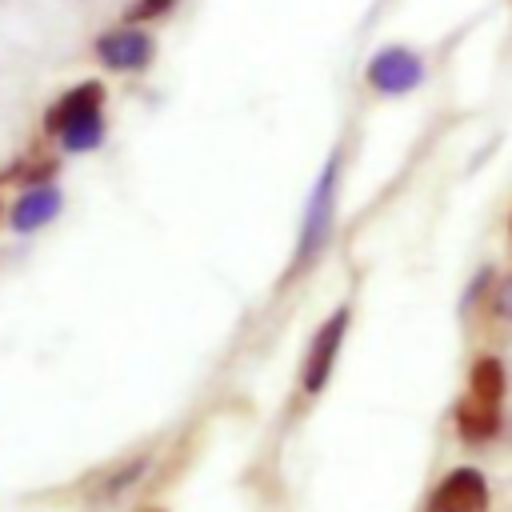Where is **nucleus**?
Wrapping results in <instances>:
<instances>
[{
  "instance_id": "nucleus-1",
  "label": "nucleus",
  "mask_w": 512,
  "mask_h": 512,
  "mask_svg": "<svg viewBox=\"0 0 512 512\" xmlns=\"http://www.w3.org/2000/svg\"><path fill=\"white\" fill-rule=\"evenodd\" d=\"M340 148L324 160L316 184H312V196L304 204V216H300V236H296V252H292V264H288V280L304 276L320 256L324 248L332 244V232H336V204H340Z\"/></svg>"
},
{
  "instance_id": "nucleus-2",
  "label": "nucleus",
  "mask_w": 512,
  "mask_h": 512,
  "mask_svg": "<svg viewBox=\"0 0 512 512\" xmlns=\"http://www.w3.org/2000/svg\"><path fill=\"white\" fill-rule=\"evenodd\" d=\"M424 76H428L424 56L404 48V44H384L364 64V84L376 96H408V92H416L424 84Z\"/></svg>"
},
{
  "instance_id": "nucleus-3",
  "label": "nucleus",
  "mask_w": 512,
  "mask_h": 512,
  "mask_svg": "<svg viewBox=\"0 0 512 512\" xmlns=\"http://www.w3.org/2000/svg\"><path fill=\"white\" fill-rule=\"evenodd\" d=\"M96 60L108 72H144L156 60V40L140 24H120L96 36Z\"/></svg>"
},
{
  "instance_id": "nucleus-4",
  "label": "nucleus",
  "mask_w": 512,
  "mask_h": 512,
  "mask_svg": "<svg viewBox=\"0 0 512 512\" xmlns=\"http://www.w3.org/2000/svg\"><path fill=\"white\" fill-rule=\"evenodd\" d=\"M348 320H352V308L340 304V308L316 328V336H312V344H308V356H304V392H308V396H320V392H324V384H328V376H332V364H336V352H340V344H344Z\"/></svg>"
},
{
  "instance_id": "nucleus-5",
  "label": "nucleus",
  "mask_w": 512,
  "mask_h": 512,
  "mask_svg": "<svg viewBox=\"0 0 512 512\" xmlns=\"http://www.w3.org/2000/svg\"><path fill=\"white\" fill-rule=\"evenodd\" d=\"M428 512H488V480L476 468H452L428 496Z\"/></svg>"
},
{
  "instance_id": "nucleus-6",
  "label": "nucleus",
  "mask_w": 512,
  "mask_h": 512,
  "mask_svg": "<svg viewBox=\"0 0 512 512\" xmlns=\"http://www.w3.org/2000/svg\"><path fill=\"white\" fill-rule=\"evenodd\" d=\"M100 112H104V84H100V80H80L76 88H68V92L48 108L44 128H48L52 136H60L68 124L88 120V116H100Z\"/></svg>"
},
{
  "instance_id": "nucleus-7",
  "label": "nucleus",
  "mask_w": 512,
  "mask_h": 512,
  "mask_svg": "<svg viewBox=\"0 0 512 512\" xmlns=\"http://www.w3.org/2000/svg\"><path fill=\"white\" fill-rule=\"evenodd\" d=\"M456 432L468 444H488L500 432V400H484V396L468 392L456 404Z\"/></svg>"
},
{
  "instance_id": "nucleus-8",
  "label": "nucleus",
  "mask_w": 512,
  "mask_h": 512,
  "mask_svg": "<svg viewBox=\"0 0 512 512\" xmlns=\"http://www.w3.org/2000/svg\"><path fill=\"white\" fill-rule=\"evenodd\" d=\"M56 212H60V192L48 188V184H36V188H28V192L16 200V208H12V228H16V232H36V228L48 224Z\"/></svg>"
},
{
  "instance_id": "nucleus-9",
  "label": "nucleus",
  "mask_w": 512,
  "mask_h": 512,
  "mask_svg": "<svg viewBox=\"0 0 512 512\" xmlns=\"http://www.w3.org/2000/svg\"><path fill=\"white\" fill-rule=\"evenodd\" d=\"M504 364L496 356H484L472 364V376H468V392L484 396V400H504Z\"/></svg>"
},
{
  "instance_id": "nucleus-10",
  "label": "nucleus",
  "mask_w": 512,
  "mask_h": 512,
  "mask_svg": "<svg viewBox=\"0 0 512 512\" xmlns=\"http://www.w3.org/2000/svg\"><path fill=\"white\" fill-rule=\"evenodd\" d=\"M100 140H104V112L88 116V120H76L60 132V144L68 152H92V148H100Z\"/></svg>"
},
{
  "instance_id": "nucleus-11",
  "label": "nucleus",
  "mask_w": 512,
  "mask_h": 512,
  "mask_svg": "<svg viewBox=\"0 0 512 512\" xmlns=\"http://www.w3.org/2000/svg\"><path fill=\"white\" fill-rule=\"evenodd\" d=\"M176 8V0H132L124 8V24H148V20H160Z\"/></svg>"
},
{
  "instance_id": "nucleus-12",
  "label": "nucleus",
  "mask_w": 512,
  "mask_h": 512,
  "mask_svg": "<svg viewBox=\"0 0 512 512\" xmlns=\"http://www.w3.org/2000/svg\"><path fill=\"white\" fill-rule=\"evenodd\" d=\"M496 312L500 316H512V276L500 284V292H496Z\"/></svg>"
},
{
  "instance_id": "nucleus-13",
  "label": "nucleus",
  "mask_w": 512,
  "mask_h": 512,
  "mask_svg": "<svg viewBox=\"0 0 512 512\" xmlns=\"http://www.w3.org/2000/svg\"><path fill=\"white\" fill-rule=\"evenodd\" d=\"M508 240H512V224H508Z\"/></svg>"
}]
</instances>
